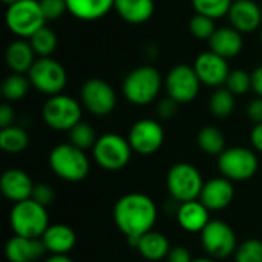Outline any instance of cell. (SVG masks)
<instances>
[{"mask_svg": "<svg viewBox=\"0 0 262 262\" xmlns=\"http://www.w3.org/2000/svg\"><path fill=\"white\" fill-rule=\"evenodd\" d=\"M167 262H192L193 258L189 252L187 247L184 246H175L170 249L169 255H167Z\"/></svg>", "mask_w": 262, "mask_h": 262, "instance_id": "40", "label": "cell"}, {"mask_svg": "<svg viewBox=\"0 0 262 262\" xmlns=\"http://www.w3.org/2000/svg\"><path fill=\"white\" fill-rule=\"evenodd\" d=\"M236 106L235 95L227 88H218L209 100V109L216 118H227L233 114Z\"/></svg>", "mask_w": 262, "mask_h": 262, "instance_id": "30", "label": "cell"}, {"mask_svg": "<svg viewBox=\"0 0 262 262\" xmlns=\"http://www.w3.org/2000/svg\"><path fill=\"white\" fill-rule=\"evenodd\" d=\"M157 220L158 207L155 201L140 192L123 195L114 206V223L134 247L138 238L154 230Z\"/></svg>", "mask_w": 262, "mask_h": 262, "instance_id": "1", "label": "cell"}, {"mask_svg": "<svg viewBox=\"0 0 262 262\" xmlns=\"http://www.w3.org/2000/svg\"><path fill=\"white\" fill-rule=\"evenodd\" d=\"M189 31L198 40H210L216 31L215 20L203 14H195L189 21Z\"/></svg>", "mask_w": 262, "mask_h": 262, "instance_id": "34", "label": "cell"}, {"mask_svg": "<svg viewBox=\"0 0 262 262\" xmlns=\"http://www.w3.org/2000/svg\"><path fill=\"white\" fill-rule=\"evenodd\" d=\"M49 167L60 180L80 183L88 178L91 172V161L86 150H81L71 143H61L51 150Z\"/></svg>", "mask_w": 262, "mask_h": 262, "instance_id": "3", "label": "cell"}, {"mask_svg": "<svg viewBox=\"0 0 262 262\" xmlns=\"http://www.w3.org/2000/svg\"><path fill=\"white\" fill-rule=\"evenodd\" d=\"M203 250L213 259H226L238 249L236 233L226 221L212 220L200 233Z\"/></svg>", "mask_w": 262, "mask_h": 262, "instance_id": "11", "label": "cell"}, {"mask_svg": "<svg viewBox=\"0 0 262 262\" xmlns=\"http://www.w3.org/2000/svg\"><path fill=\"white\" fill-rule=\"evenodd\" d=\"M68 12L83 21H94L114 9L115 0H66Z\"/></svg>", "mask_w": 262, "mask_h": 262, "instance_id": "25", "label": "cell"}, {"mask_svg": "<svg viewBox=\"0 0 262 262\" xmlns=\"http://www.w3.org/2000/svg\"><path fill=\"white\" fill-rule=\"evenodd\" d=\"M35 52V55L40 57H51L55 49H57V45H58V40H57V34L48 28L46 25L38 29L29 40H28Z\"/></svg>", "mask_w": 262, "mask_h": 262, "instance_id": "31", "label": "cell"}, {"mask_svg": "<svg viewBox=\"0 0 262 262\" xmlns=\"http://www.w3.org/2000/svg\"><path fill=\"white\" fill-rule=\"evenodd\" d=\"M132 154L134 150L129 144V140L114 132L100 135L92 147L94 161L101 169L109 172H118L124 169L129 164Z\"/></svg>", "mask_w": 262, "mask_h": 262, "instance_id": "8", "label": "cell"}, {"mask_svg": "<svg viewBox=\"0 0 262 262\" xmlns=\"http://www.w3.org/2000/svg\"><path fill=\"white\" fill-rule=\"evenodd\" d=\"M224 88H227L235 97L244 95L252 91V74L244 69H233L230 71Z\"/></svg>", "mask_w": 262, "mask_h": 262, "instance_id": "35", "label": "cell"}, {"mask_svg": "<svg viewBox=\"0 0 262 262\" xmlns=\"http://www.w3.org/2000/svg\"><path fill=\"white\" fill-rule=\"evenodd\" d=\"M115 12L126 23L143 25L149 21L155 12L154 0H115Z\"/></svg>", "mask_w": 262, "mask_h": 262, "instance_id": "24", "label": "cell"}, {"mask_svg": "<svg viewBox=\"0 0 262 262\" xmlns=\"http://www.w3.org/2000/svg\"><path fill=\"white\" fill-rule=\"evenodd\" d=\"M14 120H15V112H14L12 106L2 104V107H0V127L5 129V127L12 126Z\"/></svg>", "mask_w": 262, "mask_h": 262, "instance_id": "42", "label": "cell"}, {"mask_svg": "<svg viewBox=\"0 0 262 262\" xmlns=\"http://www.w3.org/2000/svg\"><path fill=\"white\" fill-rule=\"evenodd\" d=\"M26 75L31 86L48 97L61 94L68 84V72L64 66L52 57L37 58Z\"/></svg>", "mask_w": 262, "mask_h": 262, "instance_id": "10", "label": "cell"}, {"mask_svg": "<svg viewBox=\"0 0 262 262\" xmlns=\"http://www.w3.org/2000/svg\"><path fill=\"white\" fill-rule=\"evenodd\" d=\"M193 69L201 84L215 89L223 88V84H226L227 77L230 74L227 60L212 51L200 54L193 63Z\"/></svg>", "mask_w": 262, "mask_h": 262, "instance_id": "15", "label": "cell"}, {"mask_svg": "<svg viewBox=\"0 0 262 262\" xmlns=\"http://www.w3.org/2000/svg\"><path fill=\"white\" fill-rule=\"evenodd\" d=\"M81 106L95 117H106L117 106V94L114 88L101 78H89L80 89Z\"/></svg>", "mask_w": 262, "mask_h": 262, "instance_id": "12", "label": "cell"}, {"mask_svg": "<svg viewBox=\"0 0 262 262\" xmlns=\"http://www.w3.org/2000/svg\"><path fill=\"white\" fill-rule=\"evenodd\" d=\"M178 112V103L170 98V97H166L163 100L158 101L157 104V115L163 120H169V118H173Z\"/></svg>", "mask_w": 262, "mask_h": 262, "instance_id": "39", "label": "cell"}, {"mask_svg": "<svg viewBox=\"0 0 262 262\" xmlns=\"http://www.w3.org/2000/svg\"><path fill=\"white\" fill-rule=\"evenodd\" d=\"M177 221L184 232L201 233L212 221L210 210L200 200L181 203L177 207Z\"/></svg>", "mask_w": 262, "mask_h": 262, "instance_id": "19", "label": "cell"}, {"mask_svg": "<svg viewBox=\"0 0 262 262\" xmlns=\"http://www.w3.org/2000/svg\"><path fill=\"white\" fill-rule=\"evenodd\" d=\"M8 29L18 38H31L46 23L38 0H20L8 6L5 14Z\"/></svg>", "mask_w": 262, "mask_h": 262, "instance_id": "7", "label": "cell"}, {"mask_svg": "<svg viewBox=\"0 0 262 262\" xmlns=\"http://www.w3.org/2000/svg\"><path fill=\"white\" fill-rule=\"evenodd\" d=\"M9 226L17 236L40 239L51 224L46 207L29 198L12 204L9 210Z\"/></svg>", "mask_w": 262, "mask_h": 262, "instance_id": "4", "label": "cell"}, {"mask_svg": "<svg viewBox=\"0 0 262 262\" xmlns=\"http://www.w3.org/2000/svg\"><path fill=\"white\" fill-rule=\"evenodd\" d=\"M34 201H37L38 204L48 207L54 203L55 200V193H54V189L46 184V183H38L34 186V190H32V196H31Z\"/></svg>", "mask_w": 262, "mask_h": 262, "instance_id": "38", "label": "cell"}, {"mask_svg": "<svg viewBox=\"0 0 262 262\" xmlns=\"http://www.w3.org/2000/svg\"><path fill=\"white\" fill-rule=\"evenodd\" d=\"M34 183L31 177L20 169H8L0 177L2 195L12 204L29 200L32 196Z\"/></svg>", "mask_w": 262, "mask_h": 262, "instance_id": "18", "label": "cell"}, {"mask_svg": "<svg viewBox=\"0 0 262 262\" xmlns=\"http://www.w3.org/2000/svg\"><path fill=\"white\" fill-rule=\"evenodd\" d=\"M235 262H262V241L250 238L241 243L235 252Z\"/></svg>", "mask_w": 262, "mask_h": 262, "instance_id": "36", "label": "cell"}, {"mask_svg": "<svg viewBox=\"0 0 262 262\" xmlns=\"http://www.w3.org/2000/svg\"><path fill=\"white\" fill-rule=\"evenodd\" d=\"M83 106L66 94L49 97L41 107V118L46 126L58 132H69L81 121Z\"/></svg>", "mask_w": 262, "mask_h": 262, "instance_id": "6", "label": "cell"}, {"mask_svg": "<svg viewBox=\"0 0 262 262\" xmlns=\"http://www.w3.org/2000/svg\"><path fill=\"white\" fill-rule=\"evenodd\" d=\"M5 61L14 74H28L35 63V52L29 41L20 38L8 45Z\"/></svg>", "mask_w": 262, "mask_h": 262, "instance_id": "23", "label": "cell"}, {"mask_svg": "<svg viewBox=\"0 0 262 262\" xmlns=\"http://www.w3.org/2000/svg\"><path fill=\"white\" fill-rule=\"evenodd\" d=\"M137 250L147 261H161L167 258L170 252V243L164 233L150 230L137 241Z\"/></svg>", "mask_w": 262, "mask_h": 262, "instance_id": "26", "label": "cell"}, {"mask_svg": "<svg viewBox=\"0 0 262 262\" xmlns=\"http://www.w3.org/2000/svg\"><path fill=\"white\" fill-rule=\"evenodd\" d=\"M46 253L41 239L11 236L5 246V256L9 262H35Z\"/></svg>", "mask_w": 262, "mask_h": 262, "instance_id": "20", "label": "cell"}, {"mask_svg": "<svg viewBox=\"0 0 262 262\" xmlns=\"http://www.w3.org/2000/svg\"><path fill=\"white\" fill-rule=\"evenodd\" d=\"M204 180L201 172L190 163L173 164L166 175V187L173 201L178 204L200 200Z\"/></svg>", "mask_w": 262, "mask_h": 262, "instance_id": "5", "label": "cell"}, {"mask_svg": "<svg viewBox=\"0 0 262 262\" xmlns=\"http://www.w3.org/2000/svg\"><path fill=\"white\" fill-rule=\"evenodd\" d=\"M210 51L224 57L226 60L236 57L244 48V38L239 31L232 26L216 28L215 34L209 40Z\"/></svg>", "mask_w": 262, "mask_h": 262, "instance_id": "22", "label": "cell"}, {"mask_svg": "<svg viewBox=\"0 0 262 262\" xmlns=\"http://www.w3.org/2000/svg\"><path fill=\"white\" fill-rule=\"evenodd\" d=\"M235 0H192L196 14L207 15L213 20L226 17Z\"/></svg>", "mask_w": 262, "mask_h": 262, "instance_id": "33", "label": "cell"}, {"mask_svg": "<svg viewBox=\"0 0 262 262\" xmlns=\"http://www.w3.org/2000/svg\"><path fill=\"white\" fill-rule=\"evenodd\" d=\"M68 134H69V143L81 150H88V149L92 150V147L95 146L98 140L95 129L86 121H80Z\"/></svg>", "mask_w": 262, "mask_h": 262, "instance_id": "32", "label": "cell"}, {"mask_svg": "<svg viewBox=\"0 0 262 262\" xmlns=\"http://www.w3.org/2000/svg\"><path fill=\"white\" fill-rule=\"evenodd\" d=\"M31 81L28 75L23 74H9L2 83V95L8 101H20L29 92Z\"/></svg>", "mask_w": 262, "mask_h": 262, "instance_id": "29", "label": "cell"}, {"mask_svg": "<svg viewBox=\"0 0 262 262\" xmlns=\"http://www.w3.org/2000/svg\"><path fill=\"white\" fill-rule=\"evenodd\" d=\"M252 91L258 97H262V64L255 68L252 72Z\"/></svg>", "mask_w": 262, "mask_h": 262, "instance_id": "44", "label": "cell"}, {"mask_svg": "<svg viewBox=\"0 0 262 262\" xmlns=\"http://www.w3.org/2000/svg\"><path fill=\"white\" fill-rule=\"evenodd\" d=\"M164 129L154 118H141L130 126L127 140L132 150L138 155H154L164 144Z\"/></svg>", "mask_w": 262, "mask_h": 262, "instance_id": "14", "label": "cell"}, {"mask_svg": "<svg viewBox=\"0 0 262 262\" xmlns=\"http://www.w3.org/2000/svg\"><path fill=\"white\" fill-rule=\"evenodd\" d=\"M259 37H261V45H262V28H261V35H259Z\"/></svg>", "mask_w": 262, "mask_h": 262, "instance_id": "48", "label": "cell"}, {"mask_svg": "<svg viewBox=\"0 0 262 262\" xmlns=\"http://www.w3.org/2000/svg\"><path fill=\"white\" fill-rule=\"evenodd\" d=\"M2 2H3L5 5H8V6H9V5H12V3H17V2H20V0H2Z\"/></svg>", "mask_w": 262, "mask_h": 262, "instance_id": "47", "label": "cell"}, {"mask_svg": "<svg viewBox=\"0 0 262 262\" xmlns=\"http://www.w3.org/2000/svg\"><path fill=\"white\" fill-rule=\"evenodd\" d=\"M247 115H249V118L255 124L262 123V97H256V98H253L249 103V106H247Z\"/></svg>", "mask_w": 262, "mask_h": 262, "instance_id": "41", "label": "cell"}, {"mask_svg": "<svg viewBox=\"0 0 262 262\" xmlns=\"http://www.w3.org/2000/svg\"><path fill=\"white\" fill-rule=\"evenodd\" d=\"M235 198V187L233 181L224 178V177H216L204 183L200 201L210 210V212H218L227 209Z\"/></svg>", "mask_w": 262, "mask_h": 262, "instance_id": "16", "label": "cell"}, {"mask_svg": "<svg viewBox=\"0 0 262 262\" xmlns=\"http://www.w3.org/2000/svg\"><path fill=\"white\" fill-rule=\"evenodd\" d=\"M29 144V135L21 126H9L0 130V149L5 154H21Z\"/></svg>", "mask_w": 262, "mask_h": 262, "instance_id": "28", "label": "cell"}, {"mask_svg": "<svg viewBox=\"0 0 262 262\" xmlns=\"http://www.w3.org/2000/svg\"><path fill=\"white\" fill-rule=\"evenodd\" d=\"M164 86L160 71L150 64L132 69L123 81V95L134 106L154 103Z\"/></svg>", "mask_w": 262, "mask_h": 262, "instance_id": "2", "label": "cell"}, {"mask_svg": "<svg viewBox=\"0 0 262 262\" xmlns=\"http://www.w3.org/2000/svg\"><path fill=\"white\" fill-rule=\"evenodd\" d=\"M218 169L224 178L233 183H243L256 175L259 169V160L256 152L249 147H227L218 157Z\"/></svg>", "mask_w": 262, "mask_h": 262, "instance_id": "9", "label": "cell"}, {"mask_svg": "<svg viewBox=\"0 0 262 262\" xmlns=\"http://www.w3.org/2000/svg\"><path fill=\"white\" fill-rule=\"evenodd\" d=\"M40 239L51 255H68L77 244V233L68 224H51Z\"/></svg>", "mask_w": 262, "mask_h": 262, "instance_id": "21", "label": "cell"}, {"mask_svg": "<svg viewBox=\"0 0 262 262\" xmlns=\"http://www.w3.org/2000/svg\"><path fill=\"white\" fill-rule=\"evenodd\" d=\"M45 262H75L72 258H69L68 255H51L49 258H46Z\"/></svg>", "mask_w": 262, "mask_h": 262, "instance_id": "45", "label": "cell"}, {"mask_svg": "<svg viewBox=\"0 0 262 262\" xmlns=\"http://www.w3.org/2000/svg\"><path fill=\"white\" fill-rule=\"evenodd\" d=\"M192 262H216L213 258H196V259H193Z\"/></svg>", "mask_w": 262, "mask_h": 262, "instance_id": "46", "label": "cell"}, {"mask_svg": "<svg viewBox=\"0 0 262 262\" xmlns=\"http://www.w3.org/2000/svg\"><path fill=\"white\" fill-rule=\"evenodd\" d=\"M196 143L200 149L210 157H220L227 147H226V137L221 129L216 126H204L196 137Z\"/></svg>", "mask_w": 262, "mask_h": 262, "instance_id": "27", "label": "cell"}, {"mask_svg": "<svg viewBox=\"0 0 262 262\" xmlns=\"http://www.w3.org/2000/svg\"><path fill=\"white\" fill-rule=\"evenodd\" d=\"M164 88L167 97L173 98L178 104H187L198 97L201 81L193 66L177 64L167 72L164 78Z\"/></svg>", "mask_w": 262, "mask_h": 262, "instance_id": "13", "label": "cell"}, {"mask_svg": "<svg viewBox=\"0 0 262 262\" xmlns=\"http://www.w3.org/2000/svg\"><path fill=\"white\" fill-rule=\"evenodd\" d=\"M227 17L230 26L241 34L255 32L262 26V8L253 0H235Z\"/></svg>", "mask_w": 262, "mask_h": 262, "instance_id": "17", "label": "cell"}, {"mask_svg": "<svg viewBox=\"0 0 262 262\" xmlns=\"http://www.w3.org/2000/svg\"><path fill=\"white\" fill-rule=\"evenodd\" d=\"M250 143H252L255 152L262 154V123L253 126V129L250 132Z\"/></svg>", "mask_w": 262, "mask_h": 262, "instance_id": "43", "label": "cell"}, {"mask_svg": "<svg viewBox=\"0 0 262 262\" xmlns=\"http://www.w3.org/2000/svg\"><path fill=\"white\" fill-rule=\"evenodd\" d=\"M43 15L48 20H57L60 18L64 12H68V5L66 0H38Z\"/></svg>", "mask_w": 262, "mask_h": 262, "instance_id": "37", "label": "cell"}]
</instances>
